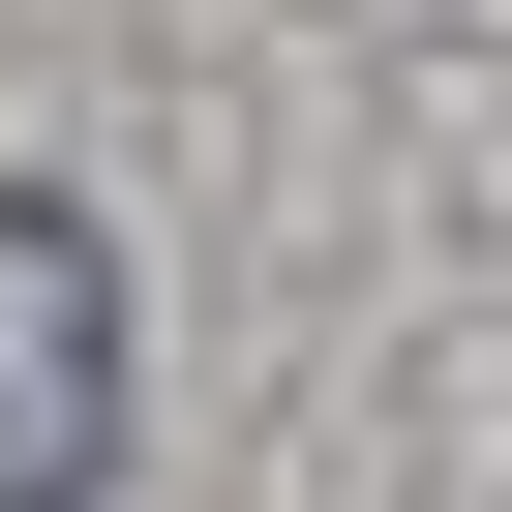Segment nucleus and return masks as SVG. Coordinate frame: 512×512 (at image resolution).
Instances as JSON below:
<instances>
[{"instance_id": "obj_1", "label": "nucleus", "mask_w": 512, "mask_h": 512, "mask_svg": "<svg viewBox=\"0 0 512 512\" xmlns=\"http://www.w3.org/2000/svg\"><path fill=\"white\" fill-rule=\"evenodd\" d=\"M121 482V241L0 181V512H91Z\"/></svg>"}]
</instances>
